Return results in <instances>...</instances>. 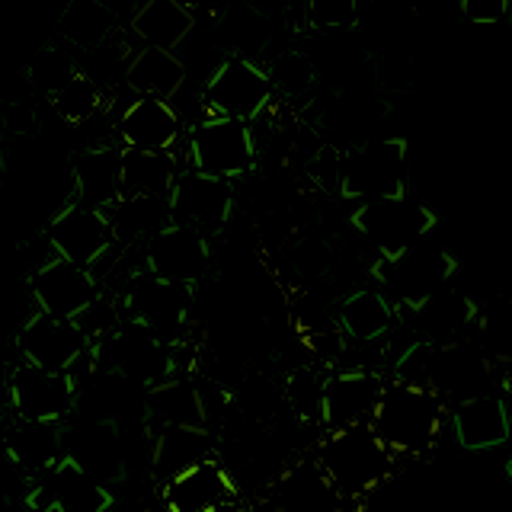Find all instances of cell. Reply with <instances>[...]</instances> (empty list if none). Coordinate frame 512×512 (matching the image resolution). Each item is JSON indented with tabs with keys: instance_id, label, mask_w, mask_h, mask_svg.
I'll list each match as a JSON object with an SVG mask.
<instances>
[{
	"instance_id": "1",
	"label": "cell",
	"mask_w": 512,
	"mask_h": 512,
	"mask_svg": "<svg viewBox=\"0 0 512 512\" xmlns=\"http://www.w3.org/2000/svg\"><path fill=\"white\" fill-rule=\"evenodd\" d=\"M448 404L426 384L388 378L372 416V429L397 461H416L436 452Z\"/></svg>"
},
{
	"instance_id": "2",
	"label": "cell",
	"mask_w": 512,
	"mask_h": 512,
	"mask_svg": "<svg viewBox=\"0 0 512 512\" xmlns=\"http://www.w3.org/2000/svg\"><path fill=\"white\" fill-rule=\"evenodd\" d=\"M320 468L327 471L333 487L340 490L343 500H362L375 493L394 468L391 448L378 439L372 423L349 426V429H327L317 442Z\"/></svg>"
},
{
	"instance_id": "3",
	"label": "cell",
	"mask_w": 512,
	"mask_h": 512,
	"mask_svg": "<svg viewBox=\"0 0 512 512\" xmlns=\"http://www.w3.org/2000/svg\"><path fill=\"white\" fill-rule=\"evenodd\" d=\"M372 276L381 292L397 304V311H410L452 282L455 260L445 247L429 244L426 237L397 256H378L372 263Z\"/></svg>"
},
{
	"instance_id": "4",
	"label": "cell",
	"mask_w": 512,
	"mask_h": 512,
	"mask_svg": "<svg viewBox=\"0 0 512 512\" xmlns=\"http://www.w3.org/2000/svg\"><path fill=\"white\" fill-rule=\"evenodd\" d=\"M349 221L378 256L404 253L420 244V240H426L432 228H436V215H432L423 202L410 199L407 192L404 196L359 202V208L352 212Z\"/></svg>"
},
{
	"instance_id": "5",
	"label": "cell",
	"mask_w": 512,
	"mask_h": 512,
	"mask_svg": "<svg viewBox=\"0 0 512 512\" xmlns=\"http://www.w3.org/2000/svg\"><path fill=\"white\" fill-rule=\"evenodd\" d=\"M189 167L215 180H240L253 170L256 141L247 119L231 116H208L192 125L189 132Z\"/></svg>"
},
{
	"instance_id": "6",
	"label": "cell",
	"mask_w": 512,
	"mask_h": 512,
	"mask_svg": "<svg viewBox=\"0 0 512 512\" xmlns=\"http://www.w3.org/2000/svg\"><path fill=\"white\" fill-rule=\"evenodd\" d=\"M93 359L96 368L119 372L144 384V388H154V384L173 378L170 343L164 336H157L148 324L132 317H125L122 327L116 333H109L106 340L93 343Z\"/></svg>"
},
{
	"instance_id": "7",
	"label": "cell",
	"mask_w": 512,
	"mask_h": 512,
	"mask_svg": "<svg viewBox=\"0 0 512 512\" xmlns=\"http://www.w3.org/2000/svg\"><path fill=\"white\" fill-rule=\"evenodd\" d=\"M61 432H64V458L71 464H77L80 471L90 474L96 484H103L109 490L125 484L128 445H125V429L119 423L74 413L61 426Z\"/></svg>"
},
{
	"instance_id": "8",
	"label": "cell",
	"mask_w": 512,
	"mask_h": 512,
	"mask_svg": "<svg viewBox=\"0 0 512 512\" xmlns=\"http://www.w3.org/2000/svg\"><path fill=\"white\" fill-rule=\"evenodd\" d=\"M407 141L404 138H381L349 148L343 157V199H388L407 192Z\"/></svg>"
},
{
	"instance_id": "9",
	"label": "cell",
	"mask_w": 512,
	"mask_h": 512,
	"mask_svg": "<svg viewBox=\"0 0 512 512\" xmlns=\"http://www.w3.org/2000/svg\"><path fill=\"white\" fill-rule=\"evenodd\" d=\"M276 96L272 74L260 68L247 55L224 58L215 74L205 84V109L208 116H231V119H260Z\"/></svg>"
},
{
	"instance_id": "10",
	"label": "cell",
	"mask_w": 512,
	"mask_h": 512,
	"mask_svg": "<svg viewBox=\"0 0 512 512\" xmlns=\"http://www.w3.org/2000/svg\"><path fill=\"white\" fill-rule=\"evenodd\" d=\"M192 288L183 282H167L154 276L148 266H141L132 279L122 285V311L125 317L148 324L157 336H164L167 343H180V333L189 320L192 308Z\"/></svg>"
},
{
	"instance_id": "11",
	"label": "cell",
	"mask_w": 512,
	"mask_h": 512,
	"mask_svg": "<svg viewBox=\"0 0 512 512\" xmlns=\"http://www.w3.org/2000/svg\"><path fill=\"white\" fill-rule=\"evenodd\" d=\"M10 410L16 420H36V423H68L77 413V384L71 372H52L32 362H20L13 368L10 384Z\"/></svg>"
},
{
	"instance_id": "12",
	"label": "cell",
	"mask_w": 512,
	"mask_h": 512,
	"mask_svg": "<svg viewBox=\"0 0 512 512\" xmlns=\"http://www.w3.org/2000/svg\"><path fill=\"white\" fill-rule=\"evenodd\" d=\"M90 346L93 343L74 317H58L48 311H39L16 330L20 359L39 368H52V372H71L90 352Z\"/></svg>"
},
{
	"instance_id": "13",
	"label": "cell",
	"mask_w": 512,
	"mask_h": 512,
	"mask_svg": "<svg viewBox=\"0 0 512 512\" xmlns=\"http://www.w3.org/2000/svg\"><path fill=\"white\" fill-rule=\"evenodd\" d=\"M48 237L58 250V256H68V260L93 269L103 260L106 253L119 247L116 231H112V221L100 208L68 202L61 212L48 224Z\"/></svg>"
},
{
	"instance_id": "14",
	"label": "cell",
	"mask_w": 512,
	"mask_h": 512,
	"mask_svg": "<svg viewBox=\"0 0 512 512\" xmlns=\"http://www.w3.org/2000/svg\"><path fill=\"white\" fill-rule=\"evenodd\" d=\"M234 192L228 180H215L199 170H183L170 192V212L176 224L199 231L205 237H215L224 231V224L231 218Z\"/></svg>"
},
{
	"instance_id": "15",
	"label": "cell",
	"mask_w": 512,
	"mask_h": 512,
	"mask_svg": "<svg viewBox=\"0 0 512 512\" xmlns=\"http://www.w3.org/2000/svg\"><path fill=\"white\" fill-rule=\"evenodd\" d=\"M384 381L388 378L365 365L336 368L324 381V426L320 429L327 432V429H349V426L372 423Z\"/></svg>"
},
{
	"instance_id": "16",
	"label": "cell",
	"mask_w": 512,
	"mask_h": 512,
	"mask_svg": "<svg viewBox=\"0 0 512 512\" xmlns=\"http://www.w3.org/2000/svg\"><path fill=\"white\" fill-rule=\"evenodd\" d=\"M32 292H36L39 308L58 317H80L90 304L103 295L100 279L87 266H80L68 256H55L42 269L29 276Z\"/></svg>"
},
{
	"instance_id": "17",
	"label": "cell",
	"mask_w": 512,
	"mask_h": 512,
	"mask_svg": "<svg viewBox=\"0 0 512 512\" xmlns=\"http://www.w3.org/2000/svg\"><path fill=\"white\" fill-rule=\"evenodd\" d=\"M237 500V480L228 464L205 458L192 468L160 484V506L164 512H215L224 503Z\"/></svg>"
},
{
	"instance_id": "18",
	"label": "cell",
	"mask_w": 512,
	"mask_h": 512,
	"mask_svg": "<svg viewBox=\"0 0 512 512\" xmlns=\"http://www.w3.org/2000/svg\"><path fill=\"white\" fill-rule=\"evenodd\" d=\"M144 266L167 282L196 285L208 269V237L173 221L144 244Z\"/></svg>"
},
{
	"instance_id": "19",
	"label": "cell",
	"mask_w": 512,
	"mask_h": 512,
	"mask_svg": "<svg viewBox=\"0 0 512 512\" xmlns=\"http://www.w3.org/2000/svg\"><path fill=\"white\" fill-rule=\"evenodd\" d=\"M183 135V116L170 100L160 96H138L125 106L116 125V138L122 148L138 151H173Z\"/></svg>"
},
{
	"instance_id": "20",
	"label": "cell",
	"mask_w": 512,
	"mask_h": 512,
	"mask_svg": "<svg viewBox=\"0 0 512 512\" xmlns=\"http://www.w3.org/2000/svg\"><path fill=\"white\" fill-rule=\"evenodd\" d=\"M71 192L80 205L112 208L122 199V144H96L77 151L71 160Z\"/></svg>"
},
{
	"instance_id": "21",
	"label": "cell",
	"mask_w": 512,
	"mask_h": 512,
	"mask_svg": "<svg viewBox=\"0 0 512 512\" xmlns=\"http://www.w3.org/2000/svg\"><path fill=\"white\" fill-rule=\"evenodd\" d=\"M448 423H452L458 445L468 448V452H490V448H500L509 442V432H512L506 400L493 391L452 404L448 407Z\"/></svg>"
},
{
	"instance_id": "22",
	"label": "cell",
	"mask_w": 512,
	"mask_h": 512,
	"mask_svg": "<svg viewBox=\"0 0 512 512\" xmlns=\"http://www.w3.org/2000/svg\"><path fill=\"white\" fill-rule=\"evenodd\" d=\"M269 496L279 512H336L343 500L317 458L282 468Z\"/></svg>"
},
{
	"instance_id": "23",
	"label": "cell",
	"mask_w": 512,
	"mask_h": 512,
	"mask_svg": "<svg viewBox=\"0 0 512 512\" xmlns=\"http://www.w3.org/2000/svg\"><path fill=\"white\" fill-rule=\"evenodd\" d=\"M151 439V477L154 484H167L170 477L192 468L205 458H215L218 439L212 426H167L148 432Z\"/></svg>"
},
{
	"instance_id": "24",
	"label": "cell",
	"mask_w": 512,
	"mask_h": 512,
	"mask_svg": "<svg viewBox=\"0 0 512 512\" xmlns=\"http://www.w3.org/2000/svg\"><path fill=\"white\" fill-rule=\"evenodd\" d=\"M212 410H208L205 391L192 378H167L148 388V407H144V429L157 432L167 426H208Z\"/></svg>"
},
{
	"instance_id": "25",
	"label": "cell",
	"mask_w": 512,
	"mask_h": 512,
	"mask_svg": "<svg viewBox=\"0 0 512 512\" xmlns=\"http://www.w3.org/2000/svg\"><path fill=\"white\" fill-rule=\"evenodd\" d=\"M407 314L413 320V330L420 333L416 340H429V343L464 340V333L477 327V317H480L477 304L452 285H445L442 292L426 298L423 304H416Z\"/></svg>"
},
{
	"instance_id": "26",
	"label": "cell",
	"mask_w": 512,
	"mask_h": 512,
	"mask_svg": "<svg viewBox=\"0 0 512 512\" xmlns=\"http://www.w3.org/2000/svg\"><path fill=\"white\" fill-rule=\"evenodd\" d=\"M397 314V304L381 288H356L336 308V320H340L346 340L359 346L381 343L394 330Z\"/></svg>"
},
{
	"instance_id": "27",
	"label": "cell",
	"mask_w": 512,
	"mask_h": 512,
	"mask_svg": "<svg viewBox=\"0 0 512 512\" xmlns=\"http://www.w3.org/2000/svg\"><path fill=\"white\" fill-rule=\"evenodd\" d=\"M64 423L16 420L7 429V458L32 477L52 474L64 461Z\"/></svg>"
},
{
	"instance_id": "28",
	"label": "cell",
	"mask_w": 512,
	"mask_h": 512,
	"mask_svg": "<svg viewBox=\"0 0 512 512\" xmlns=\"http://www.w3.org/2000/svg\"><path fill=\"white\" fill-rule=\"evenodd\" d=\"M125 84L138 96H160V100H173L186 84V64L176 58L173 48L144 45L141 52L128 61Z\"/></svg>"
},
{
	"instance_id": "29",
	"label": "cell",
	"mask_w": 512,
	"mask_h": 512,
	"mask_svg": "<svg viewBox=\"0 0 512 512\" xmlns=\"http://www.w3.org/2000/svg\"><path fill=\"white\" fill-rule=\"evenodd\" d=\"M106 215L112 221L119 247H135L138 240L148 244L157 231L173 224L170 196H122L116 205L106 208Z\"/></svg>"
},
{
	"instance_id": "30",
	"label": "cell",
	"mask_w": 512,
	"mask_h": 512,
	"mask_svg": "<svg viewBox=\"0 0 512 512\" xmlns=\"http://www.w3.org/2000/svg\"><path fill=\"white\" fill-rule=\"evenodd\" d=\"M192 26H196V16L186 0H144L132 16L135 36L144 45L157 48H180L189 39Z\"/></svg>"
},
{
	"instance_id": "31",
	"label": "cell",
	"mask_w": 512,
	"mask_h": 512,
	"mask_svg": "<svg viewBox=\"0 0 512 512\" xmlns=\"http://www.w3.org/2000/svg\"><path fill=\"white\" fill-rule=\"evenodd\" d=\"M180 170L173 151L122 148V196H170Z\"/></svg>"
},
{
	"instance_id": "32",
	"label": "cell",
	"mask_w": 512,
	"mask_h": 512,
	"mask_svg": "<svg viewBox=\"0 0 512 512\" xmlns=\"http://www.w3.org/2000/svg\"><path fill=\"white\" fill-rule=\"evenodd\" d=\"M112 26H116V13L103 0H68L58 20L61 36L77 48H87V52L109 42Z\"/></svg>"
},
{
	"instance_id": "33",
	"label": "cell",
	"mask_w": 512,
	"mask_h": 512,
	"mask_svg": "<svg viewBox=\"0 0 512 512\" xmlns=\"http://www.w3.org/2000/svg\"><path fill=\"white\" fill-rule=\"evenodd\" d=\"M324 381L314 368L301 365L288 372L282 381L285 388V407L295 413V420L304 426H324Z\"/></svg>"
},
{
	"instance_id": "34",
	"label": "cell",
	"mask_w": 512,
	"mask_h": 512,
	"mask_svg": "<svg viewBox=\"0 0 512 512\" xmlns=\"http://www.w3.org/2000/svg\"><path fill=\"white\" fill-rule=\"evenodd\" d=\"M48 103H52L58 119L71 122V125H84V122L100 116V109H103V90L87 74H74L68 84L58 87L52 96H48Z\"/></svg>"
},
{
	"instance_id": "35",
	"label": "cell",
	"mask_w": 512,
	"mask_h": 512,
	"mask_svg": "<svg viewBox=\"0 0 512 512\" xmlns=\"http://www.w3.org/2000/svg\"><path fill=\"white\" fill-rule=\"evenodd\" d=\"M477 340L493 359L512 362V298L490 304L477 317Z\"/></svg>"
},
{
	"instance_id": "36",
	"label": "cell",
	"mask_w": 512,
	"mask_h": 512,
	"mask_svg": "<svg viewBox=\"0 0 512 512\" xmlns=\"http://www.w3.org/2000/svg\"><path fill=\"white\" fill-rule=\"evenodd\" d=\"M269 74H272V84H276V90H282L285 96H301V93H308L311 84H314V64L301 52L279 55Z\"/></svg>"
},
{
	"instance_id": "37",
	"label": "cell",
	"mask_w": 512,
	"mask_h": 512,
	"mask_svg": "<svg viewBox=\"0 0 512 512\" xmlns=\"http://www.w3.org/2000/svg\"><path fill=\"white\" fill-rule=\"evenodd\" d=\"M122 320H125L122 301H119V298H106V295H100L84 314L77 317V324H80V330L87 333V340H90V343H100V340H106L109 333H116V330L122 327Z\"/></svg>"
},
{
	"instance_id": "38",
	"label": "cell",
	"mask_w": 512,
	"mask_h": 512,
	"mask_svg": "<svg viewBox=\"0 0 512 512\" xmlns=\"http://www.w3.org/2000/svg\"><path fill=\"white\" fill-rule=\"evenodd\" d=\"M74 64L71 58H64L58 48H42L39 58L32 61V68H29V80L36 84L45 96H52L58 87H64L68 80L74 77Z\"/></svg>"
},
{
	"instance_id": "39",
	"label": "cell",
	"mask_w": 512,
	"mask_h": 512,
	"mask_svg": "<svg viewBox=\"0 0 512 512\" xmlns=\"http://www.w3.org/2000/svg\"><path fill=\"white\" fill-rule=\"evenodd\" d=\"M359 20V0H308V26L349 29Z\"/></svg>"
},
{
	"instance_id": "40",
	"label": "cell",
	"mask_w": 512,
	"mask_h": 512,
	"mask_svg": "<svg viewBox=\"0 0 512 512\" xmlns=\"http://www.w3.org/2000/svg\"><path fill=\"white\" fill-rule=\"evenodd\" d=\"M458 4H461L464 20L477 23V26L503 23L506 13H509V0H458Z\"/></svg>"
},
{
	"instance_id": "41",
	"label": "cell",
	"mask_w": 512,
	"mask_h": 512,
	"mask_svg": "<svg viewBox=\"0 0 512 512\" xmlns=\"http://www.w3.org/2000/svg\"><path fill=\"white\" fill-rule=\"evenodd\" d=\"M215 512H250V509H244V506H240V503L234 500V503H224V506H218Z\"/></svg>"
},
{
	"instance_id": "42",
	"label": "cell",
	"mask_w": 512,
	"mask_h": 512,
	"mask_svg": "<svg viewBox=\"0 0 512 512\" xmlns=\"http://www.w3.org/2000/svg\"><path fill=\"white\" fill-rule=\"evenodd\" d=\"M32 512H64L58 503H42V506H32Z\"/></svg>"
},
{
	"instance_id": "43",
	"label": "cell",
	"mask_w": 512,
	"mask_h": 512,
	"mask_svg": "<svg viewBox=\"0 0 512 512\" xmlns=\"http://www.w3.org/2000/svg\"><path fill=\"white\" fill-rule=\"evenodd\" d=\"M506 477H509V480H512V458H509V461H506Z\"/></svg>"
}]
</instances>
